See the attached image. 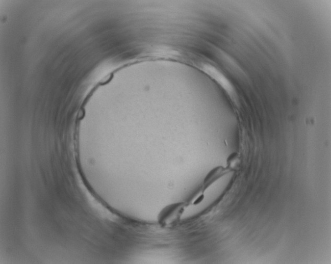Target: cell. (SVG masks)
<instances>
[{
    "mask_svg": "<svg viewBox=\"0 0 331 264\" xmlns=\"http://www.w3.org/2000/svg\"><path fill=\"white\" fill-rule=\"evenodd\" d=\"M184 206L182 204L173 205L166 208L160 216V220L162 223L168 224L176 220L177 217L183 212Z\"/></svg>",
    "mask_w": 331,
    "mask_h": 264,
    "instance_id": "1",
    "label": "cell"
},
{
    "mask_svg": "<svg viewBox=\"0 0 331 264\" xmlns=\"http://www.w3.org/2000/svg\"><path fill=\"white\" fill-rule=\"evenodd\" d=\"M230 172L228 168L218 167L212 170L204 180L203 190L204 191L214 183Z\"/></svg>",
    "mask_w": 331,
    "mask_h": 264,
    "instance_id": "2",
    "label": "cell"
},
{
    "mask_svg": "<svg viewBox=\"0 0 331 264\" xmlns=\"http://www.w3.org/2000/svg\"><path fill=\"white\" fill-rule=\"evenodd\" d=\"M240 163V158L236 154H233L229 158L228 168L230 171L233 170L239 166Z\"/></svg>",
    "mask_w": 331,
    "mask_h": 264,
    "instance_id": "3",
    "label": "cell"
}]
</instances>
